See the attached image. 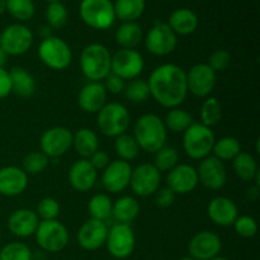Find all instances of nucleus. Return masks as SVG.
Masks as SVG:
<instances>
[{"mask_svg":"<svg viewBox=\"0 0 260 260\" xmlns=\"http://www.w3.org/2000/svg\"><path fill=\"white\" fill-rule=\"evenodd\" d=\"M147 84L150 95L167 108H178L187 98V73L175 63H164L154 69Z\"/></svg>","mask_w":260,"mask_h":260,"instance_id":"nucleus-1","label":"nucleus"},{"mask_svg":"<svg viewBox=\"0 0 260 260\" xmlns=\"http://www.w3.org/2000/svg\"><path fill=\"white\" fill-rule=\"evenodd\" d=\"M167 136L164 121L156 114H144L135 123L134 137L140 150L155 154L165 145Z\"/></svg>","mask_w":260,"mask_h":260,"instance_id":"nucleus-2","label":"nucleus"},{"mask_svg":"<svg viewBox=\"0 0 260 260\" xmlns=\"http://www.w3.org/2000/svg\"><path fill=\"white\" fill-rule=\"evenodd\" d=\"M112 55L106 46L90 43L80 56V68L84 76L90 81H101L111 74Z\"/></svg>","mask_w":260,"mask_h":260,"instance_id":"nucleus-3","label":"nucleus"},{"mask_svg":"<svg viewBox=\"0 0 260 260\" xmlns=\"http://www.w3.org/2000/svg\"><path fill=\"white\" fill-rule=\"evenodd\" d=\"M215 134L202 123H192L184 131L183 149L193 160H202L210 156L215 145Z\"/></svg>","mask_w":260,"mask_h":260,"instance_id":"nucleus-4","label":"nucleus"},{"mask_svg":"<svg viewBox=\"0 0 260 260\" xmlns=\"http://www.w3.org/2000/svg\"><path fill=\"white\" fill-rule=\"evenodd\" d=\"M129 121H131V116L126 107L116 102L107 103L98 112V118H96L99 129L109 137H117L126 134Z\"/></svg>","mask_w":260,"mask_h":260,"instance_id":"nucleus-5","label":"nucleus"},{"mask_svg":"<svg viewBox=\"0 0 260 260\" xmlns=\"http://www.w3.org/2000/svg\"><path fill=\"white\" fill-rule=\"evenodd\" d=\"M38 56L47 68L57 71L68 69L73 61L70 46L62 38L53 36L43 38L38 47Z\"/></svg>","mask_w":260,"mask_h":260,"instance_id":"nucleus-6","label":"nucleus"},{"mask_svg":"<svg viewBox=\"0 0 260 260\" xmlns=\"http://www.w3.org/2000/svg\"><path fill=\"white\" fill-rule=\"evenodd\" d=\"M80 17L93 29H108L116 20L113 3L111 0H83L80 3Z\"/></svg>","mask_w":260,"mask_h":260,"instance_id":"nucleus-7","label":"nucleus"},{"mask_svg":"<svg viewBox=\"0 0 260 260\" xmlns=\"http://www.w3.org/2000/svg\"><path fill=\"white\" fill-rule=\"evenodd\" d=\"M35 235L38 245L48 253L63 250L69 243L68 229L57 220L40 221Z\"/></svg>","mask_w":260,"mask_h":260,"instance_id":"nucleus-8","label":"nucleus"},{"mask_svg":"<svg viewBox=\"0 0 260 260\" xmlns=\"http://www.w3.org/2000/svg\"><path fill=\"white\" fill-rule=\"evenodd\" d=\"M144 57L136 50L121 48L112 56L111 73L122 80H134L144 71Z\"/></svg>","mask_w":260,"mask_h":260,"instance_id":"nucleus-9","label":"nucleus"},{"mask_svg":"<svg viewBox=\"0 0 260 260\" xmlns=\"http://www.w3.org/2000/svg\"><path fill=\"white\" fill-rule=\"evenodd\" d=\"M33 43V33L23 24H10L0 35V47L7 55L20 56L27 52Z\"/></svg>","mask_w":260,"mask_h":260,"instance_id":"nucleus-10","label":"nucleus"},{"mask_svg":"<svg viewBox=\"0 0 260 260\" xmlns=\"http://www.w3.org/2000/svg\"><path fill=\"white\" fill-rule=\"evenodd\" d=\"M135 233L132 228L126 223H116L108 230L106 245L109 254L117 259H126L134 253Z\"/></svg>","mask_w":260,"mask_h":260,"instance_id":"nucleus-11","label":"nucleus"},{"mask_svg":"<svg viewBox=\"0 0 260 260\" xmlns=\"http://www.w3.org/2000/svg\"><path fill=\"white\" fill-rule=\"evenodd\" d=\"M177 35L168 23L156 22L145 38L147 51L155 56H167L177 47Z\"/></svg>","mask_w":260,"mask_h":260,"instance_id":"nucleus-12","label":"nucleus"},{"mask_svg":"<svg viewBox=\"0 0 260 260\" xmlns=\"http://www.w3.org/2000/svg\"><path fill=\"white\" fill-rule=\"evenodd\" d=\"M161 175L154 164H141L132 169L129 185L135 194L140 197H149L159 189Z\"/></svg>","mask_w":260,"mask_h":260,"instance_id":"nucleus-13","label":"nucleus"},{"mask_svg":"<svg viewBox=\"0 0 260 260\" xmlns=\"http://www.w3.org/2000/svg\"><path fill=\"white\" fill-rule=\"evenodd\" d=\"M41 151L50 157H60L73 146V134L66 127H52L41 137Z\"/></svg>","mask_w":260,"mask_h":260,"instance_id":"nucleus-14","label":"nucleus"},{"mask_svg":"<svg viewBox=\"0 0 260 260\" xmlns=\"http://www.w3.org/2000/svg\"><path fill=\"white\" fill-rule=\"evenodd\" d=\"M197 175L198 182L211 190L222 189L228 182V173L223 162L211 155L202 159L197 169Z\"/></svg>","mask_w":260,"mask_h":260,"instance_id":"nucleus-15","label":"nucleus"},{"mask_svg":"<svg viewBox=\"0 0 260 260\" xmlns=\"http://www.w3.org/2000/svg\"><path fill=\"white\" fill-rule=\"evenodd\" d=\"M222 249L220 236L211 231L197 233L188 244L190 258L196 260H211L218 256Z\"/></svg>","mask_w":260,"mask_h":260,"instance_id":"nucleus-16","label":"nucleus"},{"mask_svg":"<svg viewBox=\"0 0 260 260\" xmlns=\"http://www.w3.org/2000/svg\"><path fill=\"white\" fill-rule=\"evenodd\" d=\"M215 85L216 73L207 63H197L187 73V88L193 95L200 98L208 96Z\"/></svg>","mask_w":260,"mask_h":260,"instance_id":"nucleus-17","label":"nucleus"},{"mask_svg":"<svg viewBox=\"0 0 260 260\" xmlns=\"http://www.w3.org/2000/svg\"><path fill=\"white\" fill-rule=\"evenodd\" d=\"M132 168L131 165L123 160H114L111 161L102 174L103 187L111 193L123 192L129 185Z\"/></svg>","mask_w":260,"mask_h":260,"instance_id":"nucleus-18","label":"nucleus"},{"mask_svg":"<svg viewBox=\"0 0 260 260\" xmlns=\"http://www.w3.org/2000/svg\"><path fill=\"white\" fill-rule=\"evenodd\" d=\"M107 236H108V226L106 225V222L90 218L79 229L78 241L81 248L93 251L106 244Z\"/></svg>","mask_w":260,"mask_h":260,"instance_id":"nucleus-19","label":"nucleus"},{"mask_svg":"<svg viewBox=\"0 0 260 260\" xmlns=\"http://www.w3.org/2000/svg\"><path fill=\"white\" fill-rule=\"evenodd\" d=\"M168 188L175 194H187L196 189L198 182L197 170L189 164H179L173 168L167 177Z\"/></svg>","mask_w":260,"mask_h":260,"instance_id":"nucleus-20","label":"nucleus"},{"mask_svg":"<svg viewBox=\"0 0 260 260\" xmlns=\"http://www.w3.org/2000/svg\"><path fill=\"white\" fill-rule=\"evenodd\" d=\"M98 173L88 159H80L71 165L69 170V182L78 192H88L95 185Z\"/></svg>","mask_w":260,"mask_h":260,"instance_id":"nucleus-21","label":"nucleus"},{"mask_svg":"<svg viewBox=\"0 0 260 260\" xmlns=\"http://www.w3.org/2000/svg\"><path fill=\"white\" fill-rule=\"evenodd\" d=\"M78 103L86 113H98L107 104L106 86L101 81H90L79 93Z\"/></svg>","mask_w":260,"mask_h":260,"instance_id":"nucleus-22","label":"nucleus"},{"mask_svg":"<svg viewBox=\"0 0 260 260\" xmlns=\"http://www.w3.org/2000/svg\"><path fill=\"white\" fill-rule=\"evenodd\" d=\"M40 225V217L32 210L20 208L14 211L8 220V229L18 238H28L35 235Z\"/></svg>","mask_w":260,"mask_h":260,"instance_id":"nucleus-23","label":"nucleus"},{"mask_svg":"<svg viewBox=\"0 0 260 260\" xmlns=\"http://www.w3.org/2000/svg\"><path fill=\"white\" fill-rule=\"evenodd\" d=\"M28 185V177L23 169L17 167H4L0 169V194L15 197L22 194Z\"/></svg>","mask_w":260,"mask_h":260,"instance_id":"nucleus-24","label":"nucleus"},{"mask_svg":"<svg viewBox=\"0 0 260 260\" xmlns=\"http://www.w3.org/2000/svg\"><path fill=\"white\" fill-rule=\"evenodd\" d=\"M207 213L210 220L215 225L228 228L234 225L236 218L239 217L238 207L228 197H216L210 202L207 208Z\"/></svg>","mask_w":260,"mask_h":260,"instance_id":"nucleus-25","label":"nucleus"},{"mask_svg":"<svg viewBox=\"0 0 260 260\" xmlns=\"http://www.w3.org/2000/svg\"><path fill=\"white\" fill-rule=\"evenodd\" d=\"M168 25L172 28L175 35H192L198 27V17L193 10L182 8V9L174 10L170 14Z\"/></svg>","mask_w":260,"mask_h":260,"instance_id":"nucleus-26","label":"nucleus"},{"mask_svg":"<svg viewBox=\"0 0 260 260\" xmlns=\"http://www.w3.org/2000/svg\"><path fill=\"white\" fill-rule=\"evenodd\" d=\"M10 83H12V93L20 98H28L36 91V80L32 74L25 69L15 66L9 71Z\"/></svg>","mask_w":260,"mask_h":260,"instance_id":"nucleus-27","label":"nucleus"},{"mask_svg":"<svg viewBox=\"0 0 260 260\" xmlns=\"http://www.w3.org/2000/svg\"><path fill=\"white\" fill-rule=\"evenodd\" d=\"M73 146L83 159H89L94 152L98 151V136L93 129L80 128L75 135H73Z\"/></svg>","mask_w":260,"mask_h":260,"instance_id":"nucleus-28","label":"nucleus"},{"mask_svg":"<svg viewBox=\"0 0 260 260\" xmlns=\"http://www.w3.org/2000/svg\"><path fill=\"white\" fill-rule=\"evenodd\" d=\"M139 202L129 196H124L117 200L112 208V216L118 221V223H126V225L132 222L139 216Z\"/></svg>","mask_w":260,"mask_h":260,"instance_id":"nucleus-29","label":"nucleus"},{"mask_svg":"<svg viewBox=\"0 0 260 260\" xmlns=\"http://www.w3.org/2000/svg\"><path fill=\"white\" fill-rule=\"evenodd\" d=\"M145 0H116L113 4L116 18L126 22H135L145 12Z\"/></svg>","mask_w":260,"mask_h":260,"instance_id":"nucleus-30","label":"nucleus"},{"mask_svg":"<svg viewBox=\"0 0 260 260\" xmlns=\"http://www.w3.org/2000/svg\"><path fill=\"white\" fill-rule=\"evenodd\" d=\"M142 33L141 27L137 24L136 22H126L116 32V41L122 48H129V50H135V47L141 43L142 41Z\"/></svg>","mask_w":260,"mask_h":260,"instance_id":"nucleus-31","label":"nucleus"},{"mask_svg":"<svg viewBox=\"0 0 260 260\" xmlns=\"http://www.w3.org/2000/svg\"><path fill=\"white\" fill-rule=\"evenodd\" d=\"M233 165L236 175L245 182L253 180L259 172L255 157L249 152H239L238 156L233 160Z\"/></svg>","mask_w":260,"mask_h":260,"instance_id":"nucleus-32","label":"nucleus"},{"mask_svg":"<svg viewBox=\"0 0 260 260\" xmlns=\"http://www.w3.org/2000/svg\"><path fill=\"white\" fill-rule=\"evenodd\" d=\"M212 152L213 156L217 157L222 162L230 161V160H234L238 156L239 152H241V145L235 137L226 136L215 141Z\"/></svg>","mask_w":260,"mask_h":260,"instance_id":"nucleus-33","label":"nucleus"},{"mask_svg":"<svg viewBox=\"0 0 260 260\" xmlns=\"http://www.w3.org/2000/svg\"><path fill=\"white\" fill-rule=\"evenodd\" d=\"M114 151L118 155L119 160H123V161L128 162L139 156L140 147L134 136L123 134L121 136L116 137V141H114Z\"/></svg>","mask_w":260,"mask_h":260,"instance_id":"nucleus-34","label":"nucleus"},{"mask_svg":"<svg viewBox=\"0 0 260 260\" xmlns=\"http://www.w3.org/2000/svg\"><path fill=\"white\" fill-rule=\"evenodd\" d=\"M112 208H113L112 200L107 194H103V193L93 196L88 205L90 217L99 221H106L107 218L111 217Z\"/></svg>","mask_w":260,"mask_h":260,"instance_id":"nucleus-35","label":"nucleus"},{"mask_svg":"<svg viewBox=\"0 0 260 260\" xmlns=\"http://www.w3.org/2000/svg\"><path fill=\"white\" fill-rule=\"evenodd\" d=\"M193 123V118L187 111L180 108H173L169 113L165 117V128L167 131L174 132V134H179V132H184L190 124Z\"/></svg>","mask_w":260,"mask_h":260,"instance_id":"nucleus-36","label":"nucleus"},{"mask_svg":"<svg viewBox=\"0 0 260 260\" xmlns=\"http://www.w3.org/2000/svg\"><path fill=\"white\" fill-rule=\"evenodd\" d=\"M178 160H179V155H178L177 149L164 145L159 151L155 152L154 167L159 172H170L173 168L178 165Z\"/></svg>","mask_w":260,"mask_h":260,"instance_id":"nucleus-37","label":"nucleus"},{"mask_svg":"<svg viewBox=\"0 0 260 260\" xmlns=\"http://www.w3.org/2000/svg\"><path fill=\"white\" fill-rule=\"evenodd\" d=\"M222 117V111H221V104L215 96H210L203 103L202 109H201V119L202 124L207 127H212L221 121Z\"/></svg>","mask_w":260,"mask_h":260,"instance_id":"nucleus-38","label":"nucleus"},{"mask_svg":"<svg viewBox=\"0 0 260 260\" xmlns=\"http://www.w3.org/2000/svg\"><path fill=\"white\" fill-rule=\"evenodd\" d=\"M7 10L17 20L25 22L35 15V3L32 0H7Z\"/></svg>","mask_w":260,"mask_h":260,"instance_id":"nucleus-39","label":"nucleus"},{"mask_svg":"<svg viewBox=\"0 0 260 260\" xmlns=\"http://www.w3.org/2000/svg\"><path fill=\"white\" fill-rule=\"evenodd\" d=\"M124 96L132 103H142L150 96L149 84L144 79H134L128 85H124Z\"/></svg>","mask_w":260,"mask_h":260,"instance_id":"nucleus-40","label":"nucleus"},{"mask_svg":"<svg viewBox=\"0 0 260 260\" xmlns=\"http://www.w3.org/2000/svg\"><path fill=\"white\" fill-rule=\"evenodd\" d=\"M50 159L42 151H32L23 159V172L25 174H40L48 167Z\"/></svg>","mask_w":260,"mask_h":260,"instance_id":"nucleus-41","label":"nucleus"},{"mask_svg":"<svg viewBox=\"0 0 260 260\" xmlns=\"http://www.w3.org/2000/svg\"><path fill=\"white\" fill-rule=\"evenodd\" d=\"M0 260H32V251L23 243H9L0 250Z\"/></svg>","mask_w":260,"mask_h":260,"instance_id":"nucleus-42","label":"nucleus"},{"mask_svg":"<svg viewBox=\"0 0 260 260\" xmlns=\"http://www.w3.org/2000/svg\"><path fill=\"white\" fill-rule=\"evenodd\" d=\"M46 19L52 28L60 29L68 22V9L60 2L50 3L46 9Z\"/></svg>","mask_w":260,"mask_h":260,"instance_id":"nucleus-43","label":"nucleus"},{"mask_svg":"<svg viewBox=\"0 0 260 260\" xmlns=\"http://www.w3.org/2000/svg\"><path fill=\"white\" fill-rule=\"evenodd\" d=\"M60 213V205L55 198L46 197L40 201L37 206V216L42 218V221L56 220Z\"/></svg>","mask_w":260,"mask_h":260,"instance_id":"nucleus-44","label":"nucleus"},{"mask_svg":"<svg viewBox=\"0 0 260 260\" xmlns=\"http://www.w3.org/2000/svg\"><path fill=\"white\" fill-rule=\"evenodd\" d=\"M234 228L238 235L243 236V238H253L258 233V223L250 216H240L234 222Z\"/></svg>","mask_w":260,"mask_h":260,"instance_id":"nucleus-45","label":"nucleus"},{"mask_svg":"<svg viewBox=\"0 0 260 260\" xmlns=\"http://www.w3.org/2000/svg\"><path fill=\"white\" fill-rule=\"evenodd\" d=\"M231 63V55L226 50H216L215 52L211 53L208 58L207 65L212 69L215 73H221L225 71Z\"/></svg>","mask_w":260,"mask_h":260,"instance_id":"nucleus-46","label":"nucleus"},{"mask_svg":"<svg viewBox=\"0 0 260 260\" xmlns=\"http://www.w3.org/2000/svg\"><path fill=\"white\" fill-rule=\"evenodd\" d=\"M175 201V193L173 192L169 188H161V189H157V192L155 193V203H156L159 207H170V206L174 203Z\"/></svg>","mask_w":260,"mask_h":260,"instance_id":"nucleus-47","label":"nucleus"},{"mask_svg":"<svg viewBox=\"0 0 260 260\" xmlns=\"http://www.w3.org/2000/svg\"><path fill=\"white\" fill-rule=\"evenodd\" d=\"M107 81H106V89L108 91H111V93L113 94H118V93H122L124 89V80H122L121 78H118L117 75H114V74H109L108 76H107Z\"/></svg>","mask_w":260,"mask_h":260,"instance_id":"nucleus-48","label":"nucleus"},{"mask_svg":"<svg viewBox=\"0 0 260 260\" xmlns=\"http://www.w3.org/2000/svg\"><path fill=\"white\" fill-rule=\"evenodd\" d=\"M12 93V83H10L9 71L0 68V99L7 98Z\"/></svg>","mask_w":260,"mask_h":260,"instance_id":"nucleus-49","label":"nucleus"},{"mask_svg":"<svg viewBox=\"0 0 260 260\" xmlns=\"http://www.w3.org/2000/svg\"><path fill=\"white\" fill-rule=\"evenodd\" d=\"M88 160L91 162V165H93L96 170L104 169V168H106L107 165L111 162L109 161L108 154H107L106 151H99V150L98 151L94 152V154L91 155Z\"/></svg>","mask_w":260,"mask_h":260,"instance_id":"nucleus-50","label":"nucleus"},{"mask_svg":"<svg viewBox=\"0 0 260 260\" xmlns=\"http://www.w3.org/2000/svg\"><path fill=\"white\" fill-rule=\"evenodd\" d=\"M248 196L250 200H256L259 197V187H253V188H249L248 189Z\"/></svg>","mask_w":260,"mask_h":260,"instance_id":"nucleus-51","label":"nucleus"},{"mask_svg":"<svg viewBox=\"0 0 260 260\" xmlns=\"http://www.w3.org/2000/svg\"><path fill=\"white\" fill-rule=\"evenodd\" d=\"M7 57L8 55L2 50V47H0V68H3V66L5 65V62H7Z\"/></svg>","mask_w":260,"mask_h":260,"instance_id":"nucleus-52","label":"nucleus"},{"mask_svg":"<svg viewBox=\"0 0 260 260\" xmlns=\"http://www.w3.org/2000/svg\"><path fill=\"white\" fill-rule=\"evenodd\" d=\"M7 10V0H0V15Z\"/></svg>","mask_w":260,"mask_h":260,"instance_id":"nucleus-53","label":"nucleus"},{"mask_svg":"<svg viewBox=\"0 0 260 260\" xmlns=\"http://www.w3.org/2000/svg\"><path fill=\"white\" fill-rule=\"evenodd\" d=\"M211 260H229V259L222 258V256H216V258H213V259H211Z\"/></svg>","mask_w":260,"mask_h":260,"instance_id":"nucleus-54","label":"nucleus"},{"mask_svg":"<svg viewBox=\"0 0 260 260\" xmlns=\"http://www.w3.org/2000/svg\"><path fill=\"white\" fill-rule=\"evenodd\" d=\"M180 260H196V259L190 258V256H187V258H183V259H180Z\"/></svg>","mask_w":260,"mask_h":260,"instance_id":"nucleus-55","label":"nucleus"},{"mask_svg":"<svg viewBox=\"0 0 260 260\" xmlns=\"http://www.w3.org/2000/svg\"><path fill=\"white\" fill-rule=\"evenodd\" d=\"M47 2H50V3H55V2H60V0H47Z\"/></svg>","mask_w":260,"mask_h":260,"instance_id":"nucleus-56","label":"nucleus"}]
</instances>
